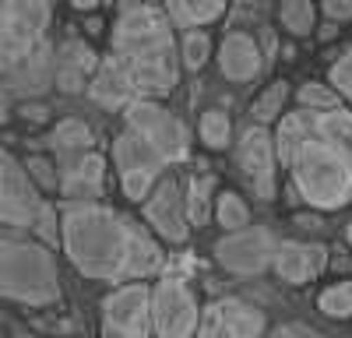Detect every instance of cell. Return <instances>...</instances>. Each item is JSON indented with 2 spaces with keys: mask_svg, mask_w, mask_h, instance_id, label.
Masks as SVG:
<instances>
[{
  "mask_svg": "<svg viewBox=\"0 0 352 338\" xmlns=\"http://www.w3.org/2000/svg\"><path fill=\"white\" fill-rule=\"evenodd\" d=\"M64 254L96 282H141L162 271V247L155 233L102 201H64Z\"/></svg>",
  "mask_w": 352,
  "mask_h": 338,
  "instance_id": "cell-1",
  "label": "cell"
},
{
  "mask_svg": "<svg viewBox=\"0 0 352 338\" xmlns=\"http://www.w3.org/2000/svg\"><path fill=\"white\" fill-rule=\"evenodd\" d=\"M166 8L148 0H124L109 28V53L127 71L141 99H166L180 81V39Z\"/></svg>",
  "mask_w": 352,
  "mask_h": 338,
  "instance_id": "cell-2",
  "label": "cell"
},
{
  "mask_svg": "<svg viewBox=\"0 0 352 338\" xmlns=\"http://www.w3.org/2000/svg\"><path fill=\"white\" fill-rule=\"evenodd\" d=\"M275 148L303 205L314 212H342L352 205V162L314 131L303 109L278 120Z\"/></svg>",
  "mask_w": 352,
  "mask_h": 338,
  "instance_id": "cell-3",
  "label": "cell"
},
{
  "mask_svg": "<svg viewBox=\"0 0 352 338\" xmlns=\"http://www.w3.org/2000/svg\"><path fill=\"white\" fill-rule=\"evenodd\" d=\"M0 289L18 306H53L60 300V268L53 247L25 233H4L0 247Z\"/></svg>",
  "mask_w": 352,
  "mask_h": 338,
  "instance_id": "cell-4",
  "label": "cell"
},
{
  "mask_svg": "<svg viewBox=\"0 0 352 338\" xmlns=\"http://www.w3.org/2000/svg\"><path fill=\"white\" fill-rule=\"evenodd\" d=\"M50 21H53V0H0L4 67H14L25 56L50 46Z\"/></svg>",
  "mask_w": 352,
  "mask_h": 338,
  "instance_id": "cell-5",
  "label": "cell"
},
{
  "mask_svg": "<svg viewBox=\"0 0 352 338\" xmlns=\"http://www.w3.org/2000/svg\"><path fill=\"white\" fill-rule=\"evenodd\" d=\"M124 124H127V131H134L148 141L169 166L184 162L190 155V131L173 109L162 106V99H141L138 95L124 109Z\"/></svg>",
  "mask_w": 352,
  "mask_h": 338,
  "instance_id": "cell-6",
  "label": "cell"
},
{
  "mask_svg": "<svg viewBox=\"0 0 352 338\" xmlns=\"http://www.w3.org/2000/svg\"><path fill=\"white\" fill-rule=\"evenodd\" d=\"M236 173L247 183V190L257 201H275L278 194V148H275V134L261 124H250L236 134Z\"/></svg>",
  "mask_w": 352,
  "mask_h": 338,
  "instance_id": "cell-7",
  "label": "cell"
},
{
  "mask_svg": "<svg viewBox=\"0 0 352 338\" xmlns=\"http://www.w3.org/2000/svg\"><path fill=\"white\" fill-rule=\"evenodd\" d=\"M113 166H116V177H120V187L131 201H144L155 183L166 177V159L134 131H124L113 137Z\"/></svg>",
  "mask_w": 352,
  "mask_h": 338,
  "instance_id": "cell-8",
  "label": "cell"
},
{
  "mask_svg": "<svg viewBox=\"0 0 352 338\" xmlns=\"http://www.w3.org/2000/svg\"><path fill=\"white\" fill-rule=\"evenodd\" d=\"M0 218H4V233H32L36 218L46 205L43 190L28 177L25 162H18L11 152L0 159Z\"/></svg>",
  "mask_w": 352,
  "mask_h": 338,
  "instance_id": "cell-9",
  "label": "cell"
},
{
  "mask_svg": "<svg viewBox=\"0 0 352 338\" xmlns=\"http://www.w3.org/2000/svg\"><path fill=\"white\" fill-rule=\"evenodd\" d=\"M201 310L197 293L184 278L166 275L152 286V324L159 338H194L201 328Z\"/></svg>",
  "mask_w": 352,
  "mask_h": 338,
  "instance_id": "cell-10",
  "label": "cell"
},
{
  "mask_svg": "<svg viewBox=\"0 0 352 338\" xmlns=\"http://www.w3.org/2000/svg\"><path fill=\"white\" fill-rule=\"evenodd\" d=\"M102 335L106 338H152V286L124 282L102 300Z\"/></svg>",
  "mask_w": 352,
  "mask_h": 338,
  "instance_id": "cell-11",
  "label": "cell"
},
{
  "mask_svg": "<svg viewBox=\"0 0 352 338\" xmlns=\"http://www.w3.org/2000/svg\"><path fill=\"white\" fill-rule=\"evenodd\" d=\"M275 250H278V240H275L272 229H264V225H247V229L226 233L215 243L212 254H215L219 268H226L229 275L257 278L275 264Z\"/></svg>",
  "mask_w": 352,
  "mask_h": 338,
  "instance_id": "cell-12",
  "label": "cell"
},
{
  "mask_svg": "<svg viewBox=\"0 0 352 338\" xmlns=\"http://www.w3.org/2000/svg\"><path fill=\"white\" fill-rule=\"evenodd\" d=\"M141 212H144V222L148 229L162 240V243H187L190 236V215H187V190L180 187L173 173H166L155 190L141 201Z\"/></svg>",
  "mask_w": 352,
  "mask_h": 338,
  "instance_id": "cell-13",
  "label": "cell"
},
{
  "mask_svg": "<svg viewBox=\"0 0 352 338\" xmlns=\"http://www.w3.org/2000/svg\"><path fill=\"white\" fill-rule=\"evenodd\" d=\"M268 317L264 310L240 296H219L201 310V328L194 338H264Z\"/></svg>",
  "mask_w": 352,
  "mask_h": 338,
  "instance_id": "cell-14",
  "label": "cell"
},
{
  "mask_svg": "<svg viewBox=\"0 0 352 338\" xmlns=\"http://www.w3.org/2000/svg\"><path fill=\"white\" fill-rule=\"evenodd\" d=\"M50 89H56V46H43L39 53L25 56L21 64L4 67V109H11V102H25V99H43Z\"/></svg>",
  "mask_w": 352,
  "mask_h": 338,
  "instance_id": "cell-15",
  "label": "cell"
},
{
  "mask_svg": "<svg viewBox=\"0 0 352 338\" xmlns=\"http://www.w3.org/2000/svg\"><path fill=\"white\" fill-rule=\"evenodd\" d=\"M328 261H331V250L317 240H278L272 268L289 286H307L317 275H324Z\"/></svg>",
  "mask_w": 352,
  "mask_h": 338,
  "instance_id": "cell-16",
  "label": "cell"
},
{
  "mask_svg": "<svg viewBox=\"0 0 352 338\" xmlns=\"http://www.w3.org/2000/svg\"><path fill=\"white\" fill-rule=\"evenodd\" d=\"M264 60H268L264 46L257 43V36L243 32V28H232L219 43V71L232 84H250L264 71Z\"/></svg>",
  "mask_w": 352,
  "mask_h": 338,
  "instance_id": "cell-17",
  "label": "cell"
},
{
  "mask_svg": "<svg viewBox=\"0 0 352 338\" xmlns=\"http://www.w3.org/2000/svg\"><path fill=\"white\" fill-rule=\"evenodd\" d=\"M56 162H60V194L67 201H102L106 197V159L99 152Z\"/></svg>",
  "mask_w": 352,
  "mask_h": 338,
  "instance_id": "cell-18",
  "label": "cell"
},
{
  "mask_svg": "<svg viewBox=\"0 0 352 338\" xmlns=\"http://www.w3.org/2000/svg\"><path fill=\"white\" fill-rule=\"evenodd\" d=\"M102 56L88 46L85 39H64L56 43V92L81 95L92 84V74Z\"/></svg>",
  "mask_w": 352,
  "mask_h": 338,
  "instance_id": "cell-19",
  "label": "cell"
},
{
  "mask_svg": "<svg viewBox=\"0 0 352 338\" xmlns=\"http://www.w3.org/2000/svg\"><path fill=\"white\" fill-rule=\"evenodd\" d=\"M85 95L102 109H127L138 99L127 71L120 67V60H116L113 53H102V60H99V67L92 74V84H88Z\"/></svg>",
  "mask_w": 352,
  "mask_h": 338,
  "instance_id": "cell-20",
  "label": "cell"
},
{
  "mask_svg": "<svg viewBox=\"0 0 352 338\" xmlns=\"http://www.w3.org/2000/svg\"><path fill=\"white\" fill-rule=\"evenodd\" d=\"M303 113L310 117L314 131L352 162V109L342 102V106H331V109H303Z\"/></svg>",
  "mask_w": 352,
  "mask_h": 338,
  "instance_id": "cell-21",
  "label": "cell"
},
{
  "mask_svg": "<svg viewBox=\"0 0 352 338\" xmlns=\"http://www.w3.org/2000/svg\"><path fill=\"white\" fill-rule=\"evenodd\" d=\"M50 152L53 159H71V155H85V152H96V134L85 120L78 117H64L56 120L53 131H50Z\"/></svg>",
  "mask_w": 352,
  "mask_h": 338,
  "instance_id": "cell-22",
  "label": "cell"
},
{
  "mask_svg": "<svg viewBox=\"0 0 352 338\" xmlns=\"http://www.w3.org/2000/svg\"><path fill=\"white\" fill-rule=\"evenodd\" d=\"M162 8L166 14L173 18L176 28H204V25H215L226 8H229V0H162Z\"/></svg>",
  "mask_w": 352,
  "mask_h": 338,
  "instance_id": "cell-23",
  "label": "cell"
},
{
  "mask_svg": "<svg viewBox=\"0 0 352 338\" xmlns=\"http://www.w3.org/2000/svg\"><path fill=\"white\" fill-rule=\"evenodd\" d=\"M197 137H201V145L204 148H212V152H226L236 145V131H232V120H229V113L212 106V109H204L201 113V120H197Z\"/></svg>",
  "mask_w": 352,
  "mask_h": 338,
  "instance_id": "cell-24",
  "label": "cell"
},
{
  "mask_svg": "<svg viewBox=\"0 0 352 338\" xmlns=\"http://www.w3.org/2000/svg\"><path fill=\"white\" fill-rule=\"evenodd\" d=\"M285 102H289V81L275 78L254 102H250V120L261 127H272L285 117Z\"/></svg>",
  "mask_w": 352,
  "mask_h": 338,
  "instance_id": "cell-25",
  "label": "cell"
},
{
  "mask_svg": "<svg viewBox=\"0 0 352 338\" xmlns=\"http://www.w3.org/2000/svg\"><path fill=\"white\" fill-rule=\"evenodd\" d=\"M184 190H187V215H190V225H204V222L215 215V177H212V173L190 177Z\"/></svg>",
  "mask_w": 352,
  "mask_h": 338,
  "instance_id": "cell-26",
  "label": "cell"
},
{
  "mask_svg": "<svg viewBox=\"0 0 352 338\" xmlns=\"http://www.w3.org/2000/svg\"><path fill=\"white\" fill-rule=\"evenodd\" d=\"M278 25L285 28L289 36H296V39L314 36L317 32V8H314V0H282Z\"/></svg>",
  "mask_w": 352,
  "mask_h": 338,
  "instance_id": "cell-27",
  "label": "cell"
},
{
  "mask_svg": "<svg viewBox=\"0 0 352 338\" xmlns=\"http://www.w3.org/2000/svg\"><path fill=\"white\" fill-rule=\"evenodd\" d=\"M215 222L222 225L226 233H236L250 225V205L247 197H240L236 190H222L215 197Z\"/></svg>",
  "mask_w": 352,
  "mask_h": 338,
  "instance_id": "cell-28",
  "label": "cell"
},
{
  "mask_svg": "<svg viewBox=\"0 0 352 338\" xmlns=\"http://www.w3.org/2000/svg\"><path fill=\"white\" fill-rule=\"evenodd\" d=\"M317 310L331 321H352V278L331 282L328 289H320Z\"/></svg>",
  "mask_w": 352,
  "mask_h": 338,
  "instance_id": "cell-29",
  "label": "cell"
},
{
  "mask_svg": "<svg viewBox=\"0 0 352 338\" xmlns=\"http://www.w3.org/2000/svg\"><path fill=\"white\" fill-rule=\"evenodd\" d=\"M212 60V36L204 32V28H187L180 36V64L184 71H201L204 64Z\"/></svg>",
  "mask_w": 352,
  "mask_h": 338,
  "instance_id": "cell-30",
  "label": "cell"
},
{
  "mask_svg": "<svg viewBox=\"0 0 352 338\" xmlns=\"http://www.w3.org/2000/svg\"><path fill=\"white\" fill-rule=\"evenodd\" d=\"M25 169H28V177L36 180V187L43 194L50 190H60V162H56L53 155H43V152H32L25 159Z\"/></svg>",
  "mask_w": 352,
  "mask_h": 338,
  "instance_id": "cell-31",
  "label": "cell"
},
{
  "mask_svg": "<svg viewBox=\"0 0 352 338\" xmlns=\"http://www.w3.org/2000/svg\"><path fill=\"white\" fill-rule=\"evenodd\" d=\"M296 106L300 109H331V106H342V95L324 81H307L296 92Z\"/></svg>",
  "mask_w": 352,
  "mask_h": 338,
  "instance_id": "cell-32",
  "label": "cell"
},
{
  "mask_svg": "<svg viewBox=\"0 0 352 338\" xmlns=\"http://www.w3.org/2000/svg\"><path fill=\"white\" fill-rule=\"evenodd\" d=\"M328 84L342 95V102L352 109V46H345L342 56H335V64L328 67Z\"/></svg>",
  "mask_w": 352,
  "mask_h": 338,
  "instance_id": "cell-33",
  "label": "cell"
},
{
  "mask_svg": "<svg viewBox=\"0 0 352 338\" xmlns=\"http://www.w3.org/2000/svg\"><path fill=\"white\" fill-rule=\"evenodd\" d=\"M18 117L28 120V124H46L50 120V106L43 99H25V102H18Z\"/></svg>",
  "mask_w": 352,
  "mask_h": 338,
  "instance_id": "cell-34",
  "label": "cell"
},
{
  "mask_svg": "<svg viewBox=\"0 0 352 338\" xmlns=\"http://www.w3.org/2000/svg\"><path fill=\"white\" fill-rule=\"evenodd\" d=\"M320 11L328 21H352V0H320Z\"/></svg>",
  "mask_w": 352,
  "mask_h": 338,
  "instance_id": "cell-35",
  "label": "cell"
},
{
  "mask_svg": "<svg viewBox=\"0 0 352 338\" xmlns=\"http://www.w3.org/2000/svg\"><path fill=\"white\" fill-rule=\"evenodd\" d=\"M264 338H324V335L307 328V324H278L275 331H268Z\"/></svg>",
  "mask_w": 352,
  "mask_h": 338,
  "instance_id": "cell-36",
  "label": "cell"
},
{
  "mask_svg": "<svg viewBox=\"0 0 352 338\" xmlns=\"http://www.w3.org/2000/svg\"><path fill=\"white\" fill-rule=\"evenodd\" d=\"M320 43H335L338 39V21H324V25H317V32H314Z\"/></svg>",
  "mask_w": 352,
  "mask_h": 338,
  "instance_id": "cell-37",
  "label": "cell"
},
{
  "mask_svg": "<svg viewBox=\"0 0 352 338\" xmlns=\"http://www.w3.org/2000/svg\"><path fill=\"white\" fill-rule=\"evenodd\" d=\"M102 4V0H71V8L74 11H81V14H88V11H96Z\"/></svg>",
  "mask_w": 352,
  "mask_h": 338,
  "instance_id": "cell-38",
  "label": "cell"
},
{
  "mask_svg": "<svg viewBox=\"0 0 352 338\" xmlns=\"http://www.w3.org/2000/svg\"><path fill=\"white\" fill-rule=\"evenodd\" d=\"M102 32V21L99 18H88V36H99Z\"/></svg>",
  "mask_w": 352,
  "mask_h": 338,
  "instance_id": "cell-39",
  "label": "cell"
},
{
  "mask_svg": "<svg viewBox=\"0 0 352 338\" xmlns=\"http://www.w3.org/2000/svg\"><path fill=\"white\" fill-rule=\"evenodd\" d=\"M345 243L352 247V218H349V225H345Z\"/></svg>",
  "mask_w": 352,
  "mask_h": 338,
  "instance_id": "cell-40",
  "label": "cell"
},
{
  "mask_svg": "<svg viewBox=\"0 0 352 338\" xmlns=\"http://www.w3.org/2000/svg\"><path fill=\"white\" fill-rule=\"evenodd\" d=\"M11 338H39V335H32V331H18V335H11Z\"/></svg>",
  "mask_w": 352,
  "mask_h": 338,
  "instance_id": "cell-41",
  "label": "cell"
}]
</instances>
